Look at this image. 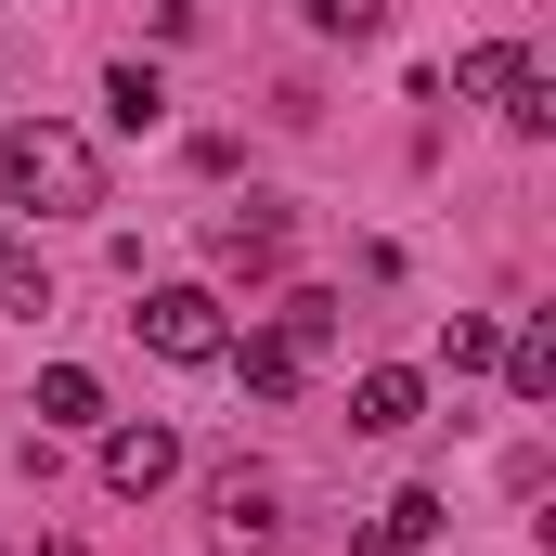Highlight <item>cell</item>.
I'll list each match as a JSON object with an SVG mask.
<instances>
[{
	"mask_svg": "<svg viewBox=\"0 0 556 556\" xmlns=\"http://www.w3.org/2000/svg\"><path fill=\"white\" fill-rule=\"evenodd\" d=\"M350 427H363V440H402V427H427V376H415V363L350 376Z\"/></svg>",
	"mask_w": 556,
	"mask_h": 556,
	"instance_id": "cell-5",
	"label": "cell"
},
{
	"mask_svg": "<svg viewBox=\"0 0 556 556\" xmlns=\"http://www.w3.org/2000/svg\"><path fill=\"white\" fill-rule=\"evenodd\" d=\"M440 363H453V376H492V363H505V324H492V311H453V324H440Z\"/></svg>",
	"mask_w": 556,
	"mask_h": 556,
	"instance_id": "cell-14",
	"label": "cell"
},
{
	"mask_svg": "<svg viewBox=\"0 0 556 556\" xmlns=\"http://www.w3.org/2000/svg\"><path fill=\"white\" fill-rule=\"evenodd\" d=\"M0 207H39V220L104 207V155H91V130H65V117H13V130H0Z\"/></svg>",
	"mask_w": 556,
	"mask_h": 556,
	"instance_id": "cell-1",
	"label": "cell"
},
{
	"mask_svg": "<svg viewBox=\"0 0 556 556\" xmlns=\"http://www.w3.org/2000/svg\"><path fill=\"white\" fill-rule=\"evenodd\" d=\"M168 479H181V427H117V440H104V492H117V505L168 492Z\"/></svg>",
	"mask_w": 556,
	"mask_h": 556,
	"instance_id": "cell-4",
	"label": "cell"
},
{
	"mask_svg": "<svg viewBox=\"0 0 556 556\" xmlns=\"http://www.w3.org/2000/svg\"><path fill=\"white\" fill-rule=\"evenodd\" d=\"M505 389L518 402H556V324H518L505 337Z\"/></svg>",
	"mask_w": 556,
	"mask_h": 556,
	"instance_id": "cell-13",
	"label": "cell"
},
{
	"mask_svg": "<svg viewBox=\"0 0 556 556\" xmlns=\"http://www.w3.org/2000/svg\"><path fill=\"white\" fill-rule=\"evenodd\" d=\"M285 363H298V376H311V363H324V350H337V298H324V285H298V298H285Z\"/></svg>",
	"mask_w": 556,
	"mask_h": 556,
	"instance_id": "cell-9",
	"label": "cell"
},
{
	"mask_svg": "<svg viewBox=\"0 0 556 556\" xmlns=\"http://www.w3.org/2000/svg\"><path fill=\"white\" fill-rule=\"evenodd\" d=\"M505 130H531V142L556 130V78H544V65H531V78H518V91H505Z\"/></svg>",
	"mask_w": 556,
	"mask_h": 556,
	"instance_id": "cell-17",
	"label": "cell"
},
{
	"mask_svg": "<svg viewBox=\"0 0 556 556\" xmlns=\"http://www.w3.org/2000/svg\"><path fill=\"white\" fill-rule=\"evenodd\" d=\"M220 363L247 376V402H298V363H285V337H273V324H260V337H233Z\"/></svg>",
	"mask_w": 556,
	"mask_h": 556,
	"instance_id": "cell-11",
	"label": "cell"
},
{
	"mask_svg": "<svg viewBox=\"0 0 556 556\" xmlns=\"http://www.w3.org/2000/svg\"><path fill=\"white\" fill-rule=\"evenodd\" d=\"M207 544L220 556H273L285 544V492L260 466H220V479H207Z\"/></svg>",
	"mask_w": 556,
	"mask_h": 556,
	"instance_id": "cell-3",
	"label": "cell"
},
{
	"mask_svg": "<svg viewBox=\"0 0 556 556\" xmlns=\"http://www.w3.org/2000/svg\"><path fill=\"white\" fill-rule=\"evenodd\" d=\"M427 544H440V492H389V505L363 518L350 556H427Z\"/></svg>",
	"mask_w": 556,
	"mask_h": 556,
	"instance_id": "cell-7",
	"label": "cell"
},
{
	"mask_svg": "<svg viewBox=\"0 0 556 556\" xmlns=\"http://www.w3.org/2000/svg\"><path fill=\"white\" fill-rule=\"evenodd\" d=\"M207 260H220V273H285V207H220V220H207Z\"/></svg>",
	"mask_w": 556,
	"mask_h": 556,
	"instance_id": "cell-6",
	"label": "cell"
},
{
	"mask_svg": "<svg viewBox=\"0 0 556 556\" xmlns=\"http://www.w3.org/2000/svg\"><path fill=\"white\" fill-rule=\"evenodd\" d=\"M324 39H389V0H298Z\"/></svg>",
	"mask_w": 556,
	"mask_h": 556,
	"instance_id": "cell-16",
	"label": "cell"
},
{
	"mask_svg": "<svg viewBox=\"0 0 556 556\" xmlns=\"http://www.w3.org/2000/svg\"><path fill=\"white\" fill-rule=\"evenodd\" d=\"M104 415V376H91V363H52V376H39V427H91Z\"/></svg>",
	"mask_w": 556,
	"mask_h": 556,
	"instance_id": "cell-12",
	"label": "cell"
},
{
	"mask_svg": "<svg viewBox=\"0 0 556 556\" xmlns=\"http://www.w3.org/2000/svg\"><path fill=\"white\" fill-rule=\"evenodd\" d=\"M0 311H13V324H39V311H52V273H39V247H26L13 220H0Z\"/></svg>",
	"mask_w": 556,
	"mask_h": 556,
	"instance_id": "cell-10",
	"label": "cell"
},
{
	"mask_svg": "<svg viewBox=\"0 0 556 556\" xmlns=\"http://www.w3.org/2000/svg\"><path fill=\"white\" fill-rule=\"evenodd\" d=\"M518 78H531V52H518V39H466V52H453V91H479V104H505Z\"/></svg>",
	"mask_w": 556,
	"mask_h": 556,
	"instance_id": "cell-8",
	"label": "cell"
},
{
	"mask_svg": "<svg viewBox=\"0 0 556 556\" xmlns=\"http://www.w3.org/2000/svg\"><path fill=\"white\" fill-rule=\"evenodd\" d=\"M104 104H117V130H155V117H168V78H155V65H117V78H104Z\"/></svg>",
	"mask_w": 556,
	"mask_h": 556,
	"instance_id": "cell-15",
	"label": "cell"
},
{
	"mask_svg": "<svg viewBox=\"0 0 556 556\" xmlns=\"http://www.w3.org/2000/svg\"><path fill=\"white\" fill-rule=\"evenodd\" d=\"M130 337L155 350V363H220V350H233V311H220L207 285H155V298L130 311Z\"/></svg>",
	"mask_w": 556,
	"mask_h": 556,
	"instance_id": "cell-2",
	"label": "cell"
}]
</instances>
